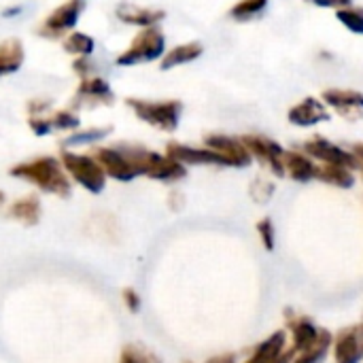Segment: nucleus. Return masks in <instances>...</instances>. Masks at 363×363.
Masks as SVG:
<instances>
[{
	"label": "nucleus",
	"instance_id": "obj_29",
	"mask_svg": "<svg viewBox=\"0 0 363 363\" xmlns=\"http://www.w3.org/2000/svg\"><path fill=\"white\" fill-rule=\"evenodd\" d=\"M338 19L355 34H363V9H342L338 11Z\"/></svg>",
	"mask_w": 363,
	"mask_h": 363
},
{
	"label": "nucleus",
	"instance_id": "obj_36",
	"mask_svg": "<svg viewBox=\"0 0 363 363\" xmlns=\"http://www.w3.org/2000/svg\"><path fill=\"white\" fill-rule=\"evenodd\" d=\"M123 300H125V304H128V308H130L132 313H136V311L140 308V300H138L136 291L125 289V291H123Z\"/></svg>",
	"mask_w": 363,
	"mask_h": 363
},
{
	"label": "nucleus",
	"instance_id": "obj_15",
	"mask_svg": "<svg viewBox=\"0 0 363 363\" xmlns=\"http://www.w3.org/2000/svg\"><path fill=\"white\" fill-rule=\"evenodd\" d=\"M328 119H330L328 111L315 98H306L304 102H300L298 106H294L289 111V121L296 125H302V128H308V125H315V123L328 121Z\"/></svg>",
	"mask_w": 363,
	"mask_h": 363
},
{
	"label": "nucleus",
	"instance_id": "obj_38",
	"mask_svg": "<svg viewBox=\"0 0 363 363\" xmlns=\"http://www.w3.org/2000/svg\"><path fill=\"white\" fill-rule=\"evenodd\" d=\"M294 353H296V351L291 349V351H287V353L279 355V357H277V359H274L272 363H291V357H294Z\"/></svg>",
	"mask_w": 363,
	"mask_h": 363
},
{
	"label": "nucleus",
	"instance_id": "obj_1",
	"mask_svg": "<svg viewBox=\"0 0 363 363\" xmlns=\"http://www.w3.org/2000/svg\"><path fill=\"white\" fill-rule=\"evenodd\" d=\"M91 155L102 166L106 177L128 183L145 174L149 151L138 145H117V147H98L94 149Z\"/></svg>",
	"mask_w": 363,
	"mask_h": 363
},
{
	"label": "nucleus",
	"instance_id": "obj_21",
	"mask_svg": "<svg viewBox=\"0 0 363 363\" xmlns=\"http://www.w3.org/2000/svg\"><path fill=\"white\" fill-rule=\"evenodd\" d=\"M202 55V45L200 43H187V45H179L174 49H170L164 57H162V70H170L174 66L194 62L196 57Z\"/></svg>",
	"mask_w": 363,
	"mask_h": 363
},
{
	"label": "nucleus",
	"instance_id": "obj_35",
	"mask_svg": "<svg viewBox=\"0 0 363 363\" xmlns=\"http://www.w3.org/2000/svg\"><path fill=\"white\" fill-rule=\"evenodd\" d=\"M26 108H28V117H45V113L51 108V102L43 100V98H36V100H30L26 104Z\"/></svg>",
	"mask_w": 363,
	"mask_h": 363
},
{
	"label": "nucleus",
	"instance_id": "obj_2",
	"mask_svg": "<svg viewBox=\"0 0 363 363\" xmlns=\"http://www.w3.org/2000/svg\"><path fill=\"white\" fill-rule=\"evenodd\" d=\"M11 177L28 181L36 185L40 191L66 198L70 196V181L60 160L55 157H36L30 162H21L11 168Z\"/></svg>",
	"mask_w": 363,
	"mask_h": 363
},
{
	"label": "nucleus",
	"instance_id": "obj_39",
	"mask_svg": "<svg viewBox=\"0 0 363 363\" xmlns=\"http://www.w3.org/2000/svg\"><path fill=\"white\" fill-rule=\"evenodd\" d=\"M208 363H234V357H232V355H223V357H215V359H211Z\"/></svg>",
	"mask_w": 363,
	"mask_h": 363
},
{
	"label": "nucleus",
	"instance_id": "obj_13",
	"mask_svg": "<svg viewBox=\"0 0 363 363\" xmlns=\"http://www.w3.org/2000/svg\"><path fill=\"white\" fill-rule=\"evenodd\" d=\"M336 363H359L363 359V330L353 328L338 336L336 340Z\"/></svg>",
	"mask_w": 363,
	"mask_h": 363
},
{
	"label": "nucleus",
	"instance_id": "obj_27",
	"mask_svg": "<svg viewBox=\"0 0 363 363\" xmlns=\"http://www.w3.org/2000/svg\"><path fill=\"white\" fill-rule=\"evenodd\" d=\"M330 345H332V336H330V332H321L319 342H317L311 351L302 353V355H300V357H298L294 363H321L323 359H325L328 351H330Z\"/></svg>",
	"mask_w": 363,
	"mask_h": 363
},
{
	"label": "nucleus",
	"instance_id": "obj_28",
	"mask_svg": "<svg viewBox=\"0 0 363 363\" xmlns=\"http://www.w3.org/2000/svg\"><path fill=\"white\" fill-rule=\"evenodd\" d=\"M49 119H51L53 130H60V132H77V130H79V125H81L79 115H77V113H72L70 108L55 111Z\"/></svg>",
	"mask_w": 363,
	"mask_h": 363
},
{
	"label": "nucleus",
	"instance_id": "obj_20",
	"mask_svg": "<svg viewBox=\"0 0 363 363\" xmlns=\"http://www.w3.org/2000/svg\"><path fill=\"white\" fill-rule=\"evenodd\" d=\"M321 332H323V330H317L313 321L300 319V321L294 325V351H300V353L311 351V349L319 342Z\"/></svg>",
	"mask_w": 363,
	"mask_h": 363
},
{
	"label": "nucleus",
	"instance_id": "obj_34",
	"mask_svg": "<svg viewBox=\"0 0 363 363\" xmlns=\"http://www.w3.org/2000/svg\"><path fill=\"white\" fill-rule=\"evenodd\" d=\"M72 70H74V74H79V79L94 77V64H91L89 57H77L72 62Z\"/></svg>",
	"mask_w": 363,
	"mask_h": 363
},
{
	"label": "nucleus",
	"instance_id": "obj_41",
	"mask_svg": "<svg viewBox=\"0 0 363 363\" xmlns=\"http://www.w3.org/2000/svg\"><path fill=\"white\" fill-rule=\"evenodd\" d=\"M2 202H4V194L0 191V204H2Z\"/></svg>",
	"mask_w": 363,
	"mask_h": 363
},
{
	"label": "nucleus",
	"instance_id": "obj_22",
	"mask_svg": "<svg viewBox=\"0 0 363 363\" xmlns=\"http://www.w3.org/2000/svg\"><path fill=\"white\" fill-rule=\"evenodd\" d=\"M285 332H277L272 334L264 345H259L255 349V353L251 355V359L247 363H272L279 355H283V347H285Z\"/></svg>",
	"mask_w": 363,
	"mask_h": 363
},
{
	"label": "nucleus",
	"instance_id": "obj_12",
	"mask_svg": "<svg viewBox=\"0 0 363 363\" xmlns=\"http://www.w3.org/2000/svg\"><path fill=\"white\" fill-rule=\"evenodd\" d=\"M117 19H121L128 26H138V28H155L162 19H164V11L160 9H145L138 4H130V2H121L117 6Z\"/></svg>",
	"mask_w": 363,
	"mask_h": 363
},
{
	"label": "nucleus",
	"instance_id": "obj_4",
	"mask_svg": "<svg viewBox=\"0 0 363 363\" xmlns=\"http://www.w3.org/2000/svg\"><path fill=\"white\" fill-rule=\"evenodd\" d=\"M125 104L134 111V115L164 132H174L179 125L181 117V102L177 100H164V102H149V100H138V98H128Z\"/></svg>",
	"mask_w": 363,
	"mask_h": 363
},
{
	"label": "nucleus",
	"instance_id": "obj_5",
	"mask_svg": "<svg viewBox=\"0 0 363 363\" xmlns=\"http://www.w3.org/2000/svg\"><path fill=\"white\" fill-rule=\"evenodd\" d=\"M164 34L155 28H145L143 32H138L134 36V40L130 43V47L117 55V66H136L143 62H153L160 60L164 55Z\"/></svg>",
	"mask_w": 363,
	"mask_h": 363
},
{
	"label": "nucleus",
	"instance_id": "obj_37",
	"mask_svg": "<svg viewBox=\"0 0 363 363\" xmlns=\"http://www.w3.org/2000/svg\"><path fill=\"white\" fill-rule=\"evenodd\" d=\"M317 6H330V9H338L342 11L345 6L349 9L351 6V0H313Z\"/></svg>",
	"mask_w": 363,
	"mask_h": 363
},
{
	"label": "nucleus",
	"instance_id": "obj_26",
	"mask_svg": "<svg viewBox=\"0 0 363 363\" xmlns=\"http://www.w3.org/2000/svg\"><path fill=\"white\" fill-rule=\"evenodd\" d=\"M268 0H240L232 11L230 15L238 21H247V19H253L257 17L264 9H266Z\"/></svg>",
	"mask_w": 363,
	"mask_h": 363
},
{
	"label": "nucleus",
	"instance_id": "obj_17",
	"mask_svg": "<svg viewBox=\"0 0 363 363\" xmlns=\"http://www.w3.org/2000/svg\"><path fill=\"white\" fill-rule=\"evenodd\" d=\"M325 102L332 104L336 111H340L342 115H359L363 111V96L351 89H328L323 94Z\"/></svg>",
	"mask_w": 363,
	"mask_h": 363
},
{
	"label": "nucleus",
	"instance_id": "obj_23",
	"mask_svg": "<svg viewBox=\"0 0 363 363\" xmlns=\"http://www.w3.org/2000/svg\"><path fill=\"white\" fill-rule=\"evenodd\" d=\"M94 47H96L94 38L85 32H70L64 38V51L70 55H77V57H89Z\"/></svg>",
	"mask_w": 363,
	"mask_h": 363
},
{
	"label": "nucleus",
	"instance_id": "obj_11",
	"mask_svg": "<svg viewBox=\"0 0 363 363\" xmlns=\"http://www.w3.org/2000/svg\"><path fill=\"white\" fill-rule=\"evenodd\" d=\"M145 174L149 179L170 183V181H179V179L185 177V166L179 164L177 160L168 157V155H160V153L149 151L147 166H145Z\"/></svg>",
	"mask_w": 363,
	"mask_h": 363
},
{
	"label": "nucleus",
	"instance_id": "obj_8",
	"mask_svg": "<svg viewBox=\"0 0 363 363\" xmlns=\"http://www.w3.org/2000/svg\"><path fill=\"white\" fill-rule=\"evenodd\" d=\"M304 151L311 153L313 157L325 162V164H332V166H345V168H355L359 166V160L355 157V153H349L340 147H336L334 143L330 140H323V138H313L304 145Z\"/></svg>",
	"mask_w": 363,
	"mask_h": 363
},
{
	"label": "nucleus",
	"instance_id": "obj_16",
	"mask_svg": "<svg viewBox=\"0 0 363 363\" xmlns=\"http://www.w3.org/2000/svg\"><path fill=\"white\" fill-rule=\"evenodd\" d=\"M26 57L23 43L19 38H6L0 43V77L13 74L21 68Z\"/></svg>",
	"mask_w": 363,
	"mask_h": 363
},
{
	"label": "nucleus",
	"instance_id": "obj_7",
	"mask_svg": "<svg viewBox=\"0 0 363 363\" xmlns=\"http://www.w3.org/2000/svg\"><path fill=\"white\" fill-rule=\"evenodd\" d=\"M113 102H115V94L111 89V83L94 74V77L81 79L74 91L72 108H96V106H108Z\"/></svg>",
	"mask_w": 363,
	"mask_h": 363
},
{
	"label": "nucleus",
	"instance_id": "obj_33",
	"mask_svg": "<svg viewBox=\"0 0 363 363\" xmlns=\"http://www.w3.org/2000/svg\"><path fill=\"white\" fill-rule=\"evenodd\" d=\"M257 230H259V236H262V240H264V247H266L268 251H272V249H274V228H272V221H270V219L259 221Z\"/></svg>",
	"mask_w": 363,
	"mask_h": 363
},
{
	"label": "nucleus",
	"instance_id": "obj_10",
	"mask_svg": "<svg viewBox=\"0 0 363 363\" xmlns=\"http://www.w3.org/2000/svg\"><path fill=\"white\" fill-rule=\"evenodd\" d=\"M242 145L247 147V151L251 155H257L264 164H268L274 174H279V177L285 174V168H283V153L285 151L277 143H272L264 136H245Z\"/></svg>",
	"mask_w": 363,
	"mask_h": 363
},
{
	"label": "nucleus",
	"instance_id": "obj_31",
	"mask_svg": "<svg viewBox=\"0 0 363 363\" xmlns=\"http://www.w3.org/2000/svg\"><path fill=\"white\" fill-rule=\"evenodd\" d=\"M272 191H274V185L268 183V181H264V179H257L251 185V196H253L255 202H266L272 196Z\"/></svg>",
	"mask_w": 363,
	"mask_h": 363
},
{
	"label": "nucleus",
	"instance_id": "obj_18",
	"mask_svg": "<svg viewBox=\"0 0 363 363\" xmlns=\"http://www.w3.org/2000/svg\"><path fill=\"white\" fill-rule=\"evenodd\" d=\"M283 168L289 172L296 181H311L317 179V166L302 153L285 151L283 153Z\"/></svg>",
	"mask_w": 363,
	"mask_h": 363
},
{
	"label": "nucleus",
	"instance_id": "obj_14",
	"mask_svg": "<svg viewBox=\"0 0 363 363\" xmlns=\"http://www.w3.org/2000/svg\"><path fill=\"white\" fill-rule=\"evenodd\" d=\"M206 147L221 153V155H225L236 168L247 166L251 162V153L247 151L242 140H234V138H228V136H208Z\"/></svg>",
	"mask_w": 363,
	"mask_h": 363
},
{
	"label": "nucleus",
	"instance_id": "obj_25",
	"mask_svg": "<svg viewBox=\"0 0 363 363\" xmlns=\"http://www.w3.org/2000/svg\"><path fill=\"white\" fill-rule=\"evenodd\" d=\"M111 134V128H89V130H77L74 134L66 136L64 147H79V145H94Z\"/></svg>",
	"mask_w": 363,
	"mask_h": 363
},
{
	"label": "nucleus",
	"instance_id": "obj_32",
	"mask_svg": "<svg viewBox=\"0 0 363 363\" xmlns=\"http://www.w3.org/2000/svg\"><path fill=\"white\" fill-rule=\"evenodd\" d=\"M28 125L36 136H47L49 132H53L49 117H28Z\"/></svg>",
	"mask_w": 363,
	"mask_h": 363
},
{
	"label": "nucleus",
	"instance_id": "obj_9",
	"mask_svg": "<svg viewBox=\"0 0 363 363\" xmlns=\"http://www.w3.org/2000/svg\"><path fill=\"white\" fill-rule=\"evenodd\" d=\"M166 155L177 160L179 164H217V166H234L225 155L213 151V149H194L187 145L170 143L166 147Z\"/></svg>",
	"mask_w": 363,
	"mask_h": 363
},
{
	"label": "nucleus",
	"instance_id": "obj_24",
	"mask_svg": "<svg viewBox=\"0 0 363 363\" xmlns=\"http://www.w3.org/2000/svg\"><path fill=\"white\" fill-rule=\"evenodd\" d=\"M317 179H321L325 183H332V185H338V187H351L355 183V179L351 174V168L332 166V164H325V166L317 168Z\"/></svg>",
	"mask_w": 363,
	"mask_h": 363
},
{
	"label": "nucleus",
	"instance_id": "obj_40",
	"mask_svg": "<svg viewBox=\"0 0 363 363\" xmlns=\"http://www.w3.org/2000/svg\"><path fill=\"white\" fill-rule=\"evenodd\" d=\"M19 11H21L19 6H11V9H6V11L2 13V17H13V15H17Z\"/></svg>",
	"mask_w": 363,
	"mask_h": 363
},
{
	"label": "nucleus",
	"instance_id": "obj_6",
	"mask_svg": "<svg viewBox=\"0 0 363 363\" xmlns=\"http://www.w3.org/2000/svg\"><path fill=\"white\" fill-rule=\"evenodd\" d=\"M83 9H85V0H66L64 4L53 9L49 17H45V21L38 26V36L51 40L66 36V32H70L79 23Z\"/></svg>",
	"mask_w": 363,
	"mask_h": 363
},
{
	"label": "nucleus",
	"instance_id": "obj_3",
	"mask_svg": "<svg viewBox=\"0 0 363 363\" xmlns=\"http://www.w3.org/2000/svg\"><path fill=\"white\" fill-rule=\"evenodd\" d=\"M60 162L64 166V170L89 194H100L106 185V172L102 170V166L96 162L94 155H81V153H72V151H62Z\"/></svg>",
	"mask_w": 363,
	"mask_h": 363
},
{
	"label": "nucleus",
	"instance_id": "obj_19",
	"mask_svg": "<svg viewBox=\"0 0 363 363\" xmlns=\"http://www.w3.org/2000/svg\"><path fill=\"white\" fill-rule=\"evenodd\" d=\"M9 217L23 223L26 228L36 225L38 219H40V202H38V198L36 196H26V198L13 202L11 208H9Z\"/></svg>",
	"mask_w": 363,
	"mask_h": 363
},
{
	"label": "nucleus",
	"instance_id": "obj_30",
	"mask_svg": "<svg viewBox=\"0 0 363 363\" xmlns=\"http://www.w3.org/2000/svg\"><path fill=\"white\" fill-rule=\"evenodd\" d=\"M119 363H160L151 353L138 349V347H125L123 353H121V359Z\"/></svg>",
	"mask_w": 363,
	"mask_h": 363
},
{
	"label": "nucleus",
	"instance_id": "obj_42",
	"mask_svg": "<svg viewBox=\"0 0 363 363\" xmlns=\"http://www.w3.org/2000/svg\"><path fill=\"white\" fill-rule=\"evenodd\" d=\"M362 172H363V168H362Z\"/></svg>",
	"mask_w": 363,
	"mask_h": 363
}]
</instances>
